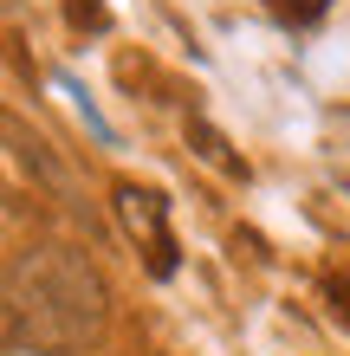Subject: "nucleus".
<instances>
[{
  "label": "nucleus",
  "mask_w": 350,
  "mask_h": 356,
  "mask_svg": "<svg viewBox=\"0 0 350 356\" xmlns=\"http://www.w3.org/2000/svg\"><path fill=\"white\" fill-rule=\"evenodd\" d=\"M123 220H130V234H150V246H156V253H150V266H156V279H169V272H175V246H169V234H162V201L156 195H136V188H123Z\"/></svg>",
  "instance_id": "obj_2"
},
{
  "label": "nucleus",
  "mask_w": 350,
  "mask_h": 356,
  "mask_svg": "<svg viewBox=\"0 0 350 356\" xmlns=\"http://www.w3.org/2000/svg\"><path fill=\"white\" fill-rule=\"evenodd\" d=\"M195 143H201V156H208L214 169H228V149H221V136H214V130H201V123H195Z\"/></svg>",
  "instance_id": "obj_3"
},
{
  "label": "nucleus",
  "mask_w": 350,
  "mask_h": 356,
  "mask_svg": "<svg viewBox=\"0 0 350 356\" xmlns=\"http://www.w3.org/2000/svg\"><path fill=\"white\" fill-rule=\"evenodd\" d=\"M104 330V285L72 246L19 253L7 272V343L33 356H78Z\"/></svg>",
  "instance_id": "obj_1"
},
{
  "label": "nucleus",
  "mask_w": 350,
  "mask_h": 356,
  "mask_svg": "<svg viewBox=\"0 0 350 356\" xmlns=\"http://www.w3.org/2000/svg\"><path fill=\"white\" fill-rule=\"evenodd\" d=\"M331 298H337V311H344V318H350V285H344V279L331 285Z\"/></svg>",
  "instance_id": "obj_4"
}]
</instances>
